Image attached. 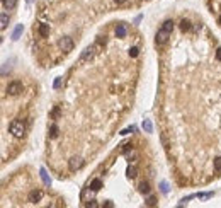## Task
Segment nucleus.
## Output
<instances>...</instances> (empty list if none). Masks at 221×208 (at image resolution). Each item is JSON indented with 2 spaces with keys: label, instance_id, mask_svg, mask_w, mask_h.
<instances>
[{
  "label": "nucleus",
  "instance_id": "obj_31",
  "mask_svg": "<svg viewBox=\"0 0 221 208\" xmlns=\"http://www.w3.org/2000/svg\"><path fill=\"white\" fill-rule=\"evenodd\" d=\"M106 206H107V208H112V206H114V203H112V201H107Z\"/></svg>",
  "mask_w": 221,
  "mask_h": 208
},
{
  "label": "nucleus",
  "instance_id": "obj_4",
  "mask_svg": "<svg viewBox=\"0 0 221 208\" xmlns=\"http://www.w3.org/2000/svg\"><path fill=\"white\" fill-rule=\"evenodd\" d=\"M168 31H165V29H160V31L157 32V36H155V43L157 44H165L167 41H168Z\"/></svg>",
  "mask_w": 221,
  "mask_h": 208
},
{
  "label": "nucleus",
  "instance_id": "obj_30",
  "mask_svg": "<svg viewBox=\"0 0 221 208\" xmlns=\"http://www.w3.org/2000/svg\"><path fill=\"white\" fill-rule=\"evenodd\" d=\"M87 206H89V208H90V206H92V208H95V206H97V203H94V201H90V203H87Z\"/></svg>",
  "mask_w": 221,
  "mask_h": 208
},
{
  "label": "nucleus",
  "instance_id": "obj_3",
  "mask_svg": "<svg viewBox=\"0 0 221 208\" xmlns=\"http://www.w3.org/2000/svg\"><path fill=\"white\" fill-rule=\"evenodd\" d=\"M7 92L10 96H19L20 92H22V84H20L19 80H14V82H10L7 85Z\"/></svg>",
  "mask_w": 221,
  "mask_h": 208
},
{
  "label": "nucleus",
  "instance_id": "obj_19",
  "mask_svg": "<svg viewBox=\"0 0 221 208\" xmlns=\"http://www.w3.org/2000/svg\"><path fill=\"white\" fill-rule=\"evenodd\" d=\"M2 4H4L5 9H14L17 4V0H2Z\"/></svg>",
  "mask_w": 221,
  "mask_h": 208
},
{
  "label": "nucleus",
  "instance_id": "obj_20",
  "mask_svg": "<svg viewBox=\"0 0 221 208\" xmlns=\"http://www.w3.org/2000/svg\"><path fill=\"white\" fill-rule=\"evenodd\" d=\"M60 135V130H58V126H56V124H53L51 128H49V136H51V138H56V136Z\"/></svg>",
  "mask_w": 221,
  "mask_h": 208
},
{
  "label": "nucleus",
  "instance_id": "obj_16",
  "mask_svg": "<svg viewBox=\"0 0 221 208\" xmlns=\"http://www.w3.org/2000/svg\"><path fill=\"white\" fill-rule=\"evenodd\" d=\"M39 34L43 38H46L48 34H49V26H48V24H41L39 26Z\"/></svg>",
  "mask_w": 221,
  "mask_h": 208
},
{
  "label": "nucleus",
  "instance_id": "obj_26",
  "mask_svg": "<svg viewBox=\"0 0 221 208\" xmlns=\"http://www.w3.org/2000/svg\"><path fill=\"white\" fill-rule=\"evenodd\" d=\"M134 132V126H129V128H124L121 132V135H129V133H133Z\"/></svg>",
  "mask_w": 221,
  "mask_h": 208
},
{
  "label": "nucleus",
  "instance_id": "obj_32",
  "mask_svg": "<svg viewBox=\"0 0 221 208\" xmlns=\"http://www.w3.org/2000/svg\"><path fill=\"white\" fill-rule=\"evenodd\" d=\"M116 4H122V2H126V0H114Z\"/></svg>",
  "mask_w": 221,
  "mask_h": 208
},
{
  "label": "nucleus",
  "instance_id": "obj_8",
  "mask_svg": "<svg viewBox=\"0 0 221 208\" xmlns=\"http://www.w3.org/2000/svg\"><path fill=\"white\" fill-rule=\"evenodd\" d=\"M39 176H41V179H43V183L46 184V186H51V177L48 176V172H46V169H44V167L39 169Z\"/></svg>",
  "mask_w": 221,
  "mask_h": 208
},
{
  "label": "nucleus",
  "instance_id": "obj_9",
  "mask_svg": "<svg viewBox=\"0 0 221 208\" xmlns=\"http://www.w3.org/2000/svg\"><path fill=\"white\" fill-rule=\"evenodd\" d=\"M116 36L118 38L126 36V24H118V28H116Z\"/></svg>",
  "mask_w": 221,
  "mask_h": 208
},
{
  "label": "nucleus",
  "instance_id": "obj_2",
  "mask_svg": "<svg viewBox=\"0 0 221 208\" xmlns=\"http://www.w3.org/2000/svg\"><path fill=\"white\" fill-rule=\"evenodd\" d=\"M58 46L63 53H70L71 50H73V39H71L70 36H63L58 41Z\"/></svg>",
  "mask_w": 221,
  "mask_h": 208
},
{
  "label": "nucleus",
  "instance_id": "obj_23",
  "mask_svg": "<svg viewBox=\"0 0 221 208\" xmlns=\"http://www.w3.org/2000/svg\"><path fill=\"white\" fill-rule=\"evenodd\" d=\"M160 189H162L163 195H167V193H168V184H167L165 181H162V183H160Z\"/></svg>",
  "mask_w": 221,
  "mask_h": 208
},
{
  "label": "nucleus",
  "instance_id": "obj_25",
  "mask_svg": "<svg viewBox=\"0 0 221 208\" xmlns=\"http://www.w3.org/2000/svg\"><path fill=\"white\" fill-rule=\"evenodd\" d=\"M53 87H55V89H60V87H61V77H56V79H55V84H53Z\"/></svg>",
  "mask_w": 221,
  "mask_h": 208
},
{
  "label": "nucleus",
  "instance_id": "obj_7",
  "mask_svg": "<svg viewBox=\"0 0 221 208\" xmlns=\"http://www.w3.org/2000/svg\"><path fill=\"white\" fill-rule=\"evenodd\" d=\"M95 55V46H89L85 51H83V55H82V61H87V60H90L92 56Z\"/></svg>",
  "mask_w": 221,
  "mask_h": 208
},
{
  "label": "nucleus",
  "instance_id": "obj_12",
  "mask_svg": "<svg viewBox=\"0 0 221 208\" xmlns=\"http://www.w3.org/2000/svg\"><path fill=\"white\" fill-rule=\"evenodd\" d=\"M100 188H102V181H100V179H94L90 183V189H92V191H99Z\"/></svg>",
  "mask_w": 221,
  "mask_h": 208
},
{
  "label": "nucleus",
  "instance_id": "obj_21",
  "mask_svg": "<svg viewBox=\"0 0 221 208\" xmlns=\"http://www.w3.org/2000/svg\"><path fill=\"white\" fill-rule=\"evenodd\" d=\"M213 165H214V171L221 172V157H216V159L213 160Z\"/></svg>",
  "mask_w": 221,
  "mask_h": 208
},
{
  "label": "nucleus",
  "instance_id": "obj_15",
  "mask_svg": "<svg viewBox=\"0 0 221 208\" xmlns=\"http://www.w3.org/2000/svg\"><path fill=\"white\" fill-rule=\"evenodd\" d=\"M143 130H145L146 133H151V132H153V124H151L150 120H145V121H143Z\"/></svg>",
  "mask_w": 221,
  "mask_h": 208
},
{
  "label": "nucleus",
  "instance_id": "obj_1",
  "mask_svg": "<svg viewBox=\"0 0 221 208\" xmlns=\"http://www.w3.org/2000/svg\"><path fill=\"white\" fill-rule=\"evenodd\" d=\"M9 132H10L12 135L16 136V138H20V136L24 135V132H26V126H24V123H22V121L14 120L10 124H9Z\"/></svg>",
  "mask_w": 221,
  "mask_h": 208
},
{
  "label": "nucleus",
  "instance_id": "obj_22",
  "mask_svg": "<svg viewBox=\"0 0 221 208\" xmlns=\"http://www.w3.org/2000/svg\"><path fill=\"white\" fill-rule=\"evenodd\" d=\"M138 53H139V50L136 48V46L129 48V56H131V58H136V56H138Z\"/></svg>",
  "mask_w": 221,
  "mask_h": 208
},
{
  "label": "nucleus",
  "instance_id": "obj_34",
  "mask_svg": "<svg viewBox=\"0 0 221 208\" xmlns=\"http://www.w3.org/2000/svg\"><path fill=\"white\" fill-rule=\"evenodd\" d=\"M27 2H29V4H31V2H32V0H27Z\"/></svg>",
  "mask_w": 221,
  "mask_h": 208
},
{
  "label": "nucleus",
  "instance_id": "obj_17",
  "mask_svg": "<svg viewBox=\"0 0 221 208\" xmlns=\"http://www.w3.org/2000/svg\"><path fill=\"white\" fill-rule=\"evenodd\" d=\"M180 29H182V31H190V29H192V26H190L189 20L182 19V20H180Z\"/></svg>",
  "mask_w": 221,
  "mask_h": 208
},
{
  "label": "nucleus",
  "instance_id": "obj_18",
  "mask_svg": "<svg viewBox=\"0 0 221 208\" xmlns=\"http://www.w3.org/2000/svg\"><path fill=\"white\" fill-rule=\"evenodd\" d=\"M162 29H165V31L172 32V29H174V20H165L162 24Z\"/></svg>",
  "mask_w": 221,
  "mask_h": 208
},
{
  "label": "nucleus",
  "instance_id": "obj_24",
  "mask_svg": "<svg viewBox=\"0 0 221 208\" xmlns=\"http://www.w3.org/2000/svg\"><path fill=\"white\" fill-rule=\"evenodd\" d=\"M146 205H148V206H155V205H157V198H155V196H150V198L146 200Z\"/></svg>",
  "mask_w": 221,
  "mask_h": 208
},
{
  "label": "nucleus",
  "instance_id": "obj_13",
  "mask_svg": "<svg viewBox=\"0 0 221 208\" xmlns=\"http://www.w3.org/2000/svg\"><path fill=\"white\" fill-rule=\"evenodd\" d=\"M136 167H134V165H128V169H126V174H128V177H131V179H134V177L138 176V174H136Z\"/></svg>",
  "mask_w": 221,
  "mask_h": 208
},
{
  "label": "nucleus",
  "instance_id": "obj_6",
  "mask_svg": "<svg viewBox=\"0 0 221 208\" xmlns=\"http://www.w3.org/2000/svg\"><path fill=\"white\" fill-rule=\"evenodd\" d=\"M43 196H44V193L41 191V189H32V191L29 193V201H31V203H38V201L43 200Z\"/></svg>",
  "mask_w": 221,
  "mask_h": 208
},
{
  "label": "nucleus",
  "instance_id": "obj_5",
  "mask_svg": "<svg viewBox=\"0 0 221 208\" xmlns=\"http://www.w3.org/2000/svg\"><path fill=\"white\" fill-rule=\"evenodd\" d=\"M83 165V160L80 159V157H71L70 159V162H68V167H70V171H78L80 167Z\"/></svg>",
  "mask_w": 221,
  "mask_h": 208
},
{
  "label": "nucleus",
  "instance_id": "obj_10",
  "mask_svg": "<svg viewBox=\"0 0 221 208\" xmlns=\"http://www.w3.org/2000/svg\"><path fill=\"white\" fill-rule=\"evenodd\" d=\"M22 24H17V28L16 29H14V32H12V39H14V41H17V39H19V38H20V34H22Z\"/></svg>",
  "mask_w": 221,
  "mask_h": 208
},
{
  "label": "nucleus",
  "instance_id": "obj_27",
  "mask_svg": "<svg viewBox=\"0 0 221 208\" xmlns=\"http://www.w3.org/2000/svg\"><path fill=\"white\" fill-rule=\"evenodd\" d=\"M126 157H128V159H133V157H136V152H133V150H131V152L126 154Z\"/></svg>",
  "mask_w": 221,
  "mask_h": 208
},
{
  "label": "nucleus",
  "instance_id": "obj_33",
  "mask_svg": "<svg viewBox=\"0 0 221 208\" xmlns=\"http://www.w3.org/2000/svg\"><path fill=\"white\" fill-rule=\"evenodd\" d=\"M218 22H219V26H221V16H219V19H218Z\"/></svg>",
  "mask_w": 221,
  "mask_h": 208
},
{
  "label": "nucleus",
  "instance_id": "obj_14",
  "mask_svg": "<svg viewBox=\"0 0 221 208\" xmlns=\"http://www.w3.org/2000/svg\"><path fill=\"white\" fill-rule=\"evenodd\" d=\"M150 184L148 183H145V181H143L141 184H139V193H143V195H148V193H150Z\"/></svg>",
  "mask_w": 221,
  "mask_h": 208
},
{
  "label": "nucleus",
  "instance_id": "obj_28",
  "mask_svg": "<svg viewBox=\"0 0 221 208\" xmlns=\"http://www.w3.org/2000/svg\"><path fill=\"white\" fill-rule=\"evenodd\" d=\"M216 60H219V61H221V48H218V50H216Z\"/></svg>",
  "mask_w": 221,
  "mask_h": 208
},
{
  "label": "nucleus",
  "instance_id": "obj_11",
  "mask_svg": "<svg viewBox=\"0 0 221 208\" xmlns=\"http://www.w3.org/2000/svg\"><path fill=\"white\" fill-rule=\"evenodd\" d=\"M7 26H9V16L7 12H2V16H0V28L7 29Z\"/></svg>",
  "mask_w": 221,
  "mask_h": 208
},
{
  "label": "nucleus",
  "instance_id": "obj_29",
  "mask_svg": "<svg viewBox=\"0 0 221 208\" xmlns=\"http://www.w3.org/2000/svg\"><path fill=\"white\" fill-rule=\"evenodd\" d=\"M129 148H131V143H126L124 147H122V152H126V150H129Z\"/></svg>",
  "mask_w": 221,
  "mask_h": 208
}]
</instances>
